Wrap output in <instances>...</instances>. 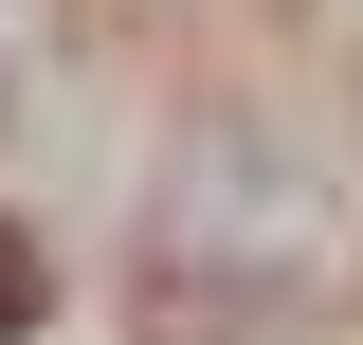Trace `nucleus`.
<instances>
[{
    "instance_id": "1",
    "label": "nucleus",
    "mask_w": 363,
    "mask_h": 345,
    "mask_svg": "<svg viewBox=\"0 0 363 345\" xmlns=\"http://www.w3.org/2000/svg\"><path fill=\"white\" fill-rule=\"evenodd\" d=\"M18 309H37V273H18V255H0V327H18Z\"/></svg>"
}]
</instances>
